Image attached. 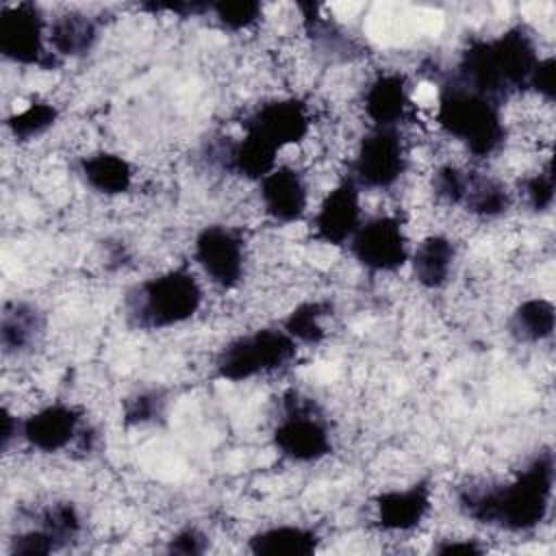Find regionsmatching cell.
<instances>
[{
  "mask_svg": "<svg viewBox=\"0 0 556 556\" xmlns=\"http://www.w3.org/2000/svg\"><path fill=\"white\" fill-rule=\"evenodd\" d=\"M554 495V454L539 452L504 482L471 484L458 491L465 517L508 534L534 532L549 515Z\"/></svg>",
  "mask_w": 556,
  "mask_h": 556,
  "instance_id": "obj_1",
  "label": "cell"
},
{
  "mask_svg": "<svg viewBox=\"0 0 556 556\" xmlns=\"http://www.w3.org/2000/svg\"><path fill=\"white\" fill-rule=\"evenodd\" d=\"M541 54L534 37L513 26L497 37L471 41L458 59L454 80L504 104L515 93H528V80Z\"/></svg>",
  "mask_w": 556,
  "mask_h": 556,
  "instance_id": "obj_2",
  "label": "cell"
},
{
  "mask_svg": "<svg viewBox=\"0 0 556 556\" xmlns=\"http://www.w3.org/2000/svg\"><path fill=\"white\" fill-rule=\"evenodd\" d=\"M434 119L473 159H491L504 148L508 137L502 104L460 85L452 76L439 87Z\"/></svg>",
  "mask_w": 556,
  "mask_h": 556,
  "instance_id": "obj_3",
  "label": "cell"
},
{
  "mask_svg": "<svg viewBox=\"0 0 556 556\" xmlns=\"http://www.w3.org/2000/svg\"><path fill=\"white\" fill-rule=\"evenodd\" d=\"M202 304L204 287L198 274L180 265L135 285L126 295V315L141 330H169L193 319Z\"/></svg>",
  "mask_w": 556,
  "mask_h": 556,
  "instance_id": "obj_4",
  "label": "cell"
},
{
  "mask_svg": "<svg viewBox=\"0 0 556 556\" xmlns=\"http://www.w3.org/2000/svg\"><path fill=\"white\" fill-rule=\"evenodd\" d=\"M298 348L282 328L263 326L226 341L215 356V374L230 382L278 374L295 361Z\"/></svg>",
  "mask_w": 556,
  "mask_h": 556,
  "instance_id": "obj_5",
  "label": "cell"
},
{
  "mask_svg": "<svg viewBox=\"0 0 556 556\" xmlns=\"http://www.w3.org/2000/svg\"><path fill=\"white\" fill-rule=\"evenodd\" d=\"M410 150L402 128L369 126L354 146L348 176L361 191H391L408 174Z\"/></svg>",
  "mask_w": 556,
  "mask_h": 556,
  "instance_id": "obj_6",
  "label": "cell"
},
{
  "mask_svg": "<svg viewBox=\"0 0 556 556\" xmlns=\"http://www.w3.org/2000/svg\"><path fill=\"white\" fill-rule=\"evenodd\" d=\"M278 454L298 465H311L332 452V432L311 400L291 393L282 402V413L271 430Z\"/></svg>",
  "mask_w": 556,
  "mask_h": 556,
  "instance_id": "obj_7",
  "label": "cell"
},
{
  "mask_svg": "<svg viewBox=\"0 0 556 556\" xmlns=\"http://www.w3.org/2000/svg\"><path fill=\"white\" fill-rule=\"evenodd\" d=\"M48 24L33 2L4 4L0 9V54L24 67L52 70L59 59L48 46Z\"/></svg>",
  "mask_w": 556,
  "mask_h": 556,
  "instance_id": "obj_8",
  "label": "cell"
},
{
  "mask_svg": "<svg viewBox=\"0 0 556 556\" xmlns=\"http://www.w3.org/2000/svg\"><path fill=\"white\" fill-rule=\"evenodd\" d=\"M348 250L369 274H395L408 265L410 241L397 213H378L361 222Z\"/></svg>",
  "mask_w": 556,
  "mask_h": 556,
  "instance_id": "obj_9",
  "label": "cell"
},
{
  "mask_svg": "<svg viewBox=\"0 0 556 556\" xmlns=\"http://www.w3.org/2000/svg\"><path fill=\"white\" fill-rule=\"evenodd\" d=\"M191 256L204 278L222 289H237L248 271V245L241 230L226 224L200 228L191 243Z\"/></svg>",
  "mask_w": 556,
  "mask_h": 556,
  "instance_id": "obj_10",
  "label": "cell"
},
{
  "mask_svg": "<svg viewBox=\"0 0 556 556\" xmlns=\"http://www.w3.org/2000/svg\"><path fill=\"white\" fill-rule=\"evenodd\" d=\"M83 413L67 402H48L20 417V443L41 454H56L70 447L87 452L89 434L83 426Z\"/></svg>",
  "mask_w": 556,
  "mask_h": 556,
  "instance_id": "obj_11",
  "label": "cell"
},
{
  "mask_svg": "<svg viewBox=\"0 0 556 556\" xmlns=\"http://www.w3.org/2000/svg\"><path fill=\"white\" fill-rule=\"evenodd\" d=\"M243 130L254 132L276 152L308 139L313 128L311 106L295 96H278L256 104L241 122Z\"/></svg>",
  "mask_w": 556,
  "mask_h": 556,
  "instance_id": "obj_12",
  "label": "cell"
},
{
  "mask_svg": "<svg viewBox=\"0 0 556 556\" xmlns=\"http://www.w3.org/2000/svg\"><path fill=\"white\" fill-rule=\"evenodd\" d=\"M361 195V187L348 174L337 180L319 200L311 217L313 239L332 248L348 245L352 235L365 219Z\"/></svg>",
  "mask_w": 556,
  "mask_h": 556,
  "instance_id": "obj_13",
  "label": "cell"
},
{
  "mask_svg": "<svg viewBox=\"0 0 556 556\" xmlns=\"http://www.w3.org/2000/svg\"><path fill=\"white\" fill-rule=\"evenodd\" d=\"M256 195L263 215L280 226L302 222L311 204L306 174L291 163H278L267 176H263L256 182Z\"/></svg>",
  "mask_w": 556,
  "mask_h": 556,
  "instance_id": "obj_14",
  "label": "cell"
},
{
  "mask_svg": "<svg viewBox=\"0 0 556 556\" xmlns=\"http://www.w3.org/2000/svg\"><path fill=\"white\" fill-rule=\"evenodd\" d=\"M432 513V486L419 480L404 489H387L374 500L376 526L387 534L415 532Z\"/></svg>",
  "mask_w": 556,
  "mask_h": 556,
  "instance_id": "obj_15",
  "label": "cell"
},
{
  "mask_svg": "<svg viewBox=\"0 0 556 556\" xmlns=\"http://www.w3.org/2000/svg\"><path fill=\"white\" fill-rule=\"evenodd\" d=\"M363 115L369 126L402 128L413 111L410 85L402 72H380L369 78L361 91Z\"/></svg>",
  "mask_w": 556,
  "mask_h": 556,
  "instance_id": "obj_16",
  "label": "cell"
},
{
  "mask_svg": "<svg viewBox=\"0 0 556 556\" xmlns=\"http://www.w3.org/2000/svg\"><path fill=\"white\" fill-rule=\"evenodd\" d=\"M458 261L456 241L445 232L421 237L408 256V267L415 282L426 291H441L450 285Z\"/></svg>",
  "mask_w": 556,
  "mask_h": 556,
  "instance_id": "obj_17",
  "label": "cell"
},
{
  "mask_svg": "<svg viewBox=\"0 0 556 556\" xmlns=\"http://www.w3.org/2000/svg\"><path fill=\"white\" fill-rule=\"evenodd\" d=\"M78 174L91 191L104 198L124 195L132 189L135 182V169L130 161L109 150H96L80 156Z\"/></svg>",
  "mask_w": 556,
  "mask_h": 556,
  "instance_id": "obj_18",
  "label": "cell"
},
{
  "mask_svg": "<svg viewBox=\"0 0 556 556\" xmlns=\"http://www.w3.org/2000/svg\"><path fill=\"white\" fill-rule=\"evenodd\" d=\"M100 37L98 22L83 11H65L48 24V46L56 59H78L93 50Z\"/></svg>",
  "mask_w": 556,
  "mask_h": 556,
  "instance_id": "obj_19",
  "label": "cell"
},
{
  "mask_svg": "<svg viewBox=\"0 0 556 556\" xmlns=\"http://www.w3.org/2000/svg\"><path fill=\"white\" fill-rule=\"evenodd\" d=\"M43 334L41 311L24 300H9L2 306L0 345L4 356H22L30 352Z\"/></svg>",
  "mask_w": 556,
  "mask_h": 556,
  "instance_id": "obj_20",
  "label": "cell"
},
{
  "mask_svg": "<svg viewBox=\"0 0 556 556\" xmlns=\"http://www.w3.org/2000/svg\"><path fill=\"white\" fill-rule=\"evenodd\" d=\"M321 536L302 523H276L256 530L248 539V549L263 556H308L317 552Z\"/></svg>",
  "mask_w": 556,
  "mask_h": 556,
  "instance_id": "obj_21",
  "label": "cell"
},
{
  "mask_svg": "<svg viewBox=\"0 0 556 556\" xmlns=\"http://www.w3.org/2000/svg\"><path fill=\"white\" fill-rule=\"evenodd\" d=\"M556 326L554 302L543 295H532L515 304L508 317V332L517 343L539 345L549 341Z\"/></svg>",
  "mask_w": 556,
  "mask_h": 556,
  "instance_id": "obj_22",
  "label": "cell"
},
{
  "mask_svg": "<svg viewBox=\"0 0 556 556\" xmlns=\"http://www.w3.org/2000/svg\"><path fill=\"white\" fill-rule=\"evenodd\" d=\"M332 313V304L326 300H304L295 304L285 321L282 330L298 343V345H319L328 337L326 319Z\"/></svg>",
  "mask_w": 556,
  "mask_h": 556,
  "instance_id": "obj_23",
  "label": "cell"
},
{
  "mask_svg": "<svg viewBox=\"0 0 556 556\" xmlns=\"http://www.w3.org/2000/svg\"><path fill=\"white\" fill-rule=\"evenodd\" d=\"M59 115H61L59 106L52 104L50 100H33L22 111L11 113L4 126L17 143H26L43 137L50 128H54V124L59 122Z\"/></svg>",
  "mask_w": 556,
  "mask_h": 556,
  "instance_id": "obj_24",
  "label": "cell"
},
{
  "mask_svg": "<svg viewBox=\"0 0 556 556\" xmlns=\"http://www.w3.org/2000/svg\"><path fill=\"white\" fill-rule=\"evenodd\" d=\"M519 195L526 202V206L532 213H549L554 204V172H552V159H545V163H539V167L519 180Z\"/></svg>",
  "mask_w": 556,
  "mask_h": 556,
  "instance_id": "obj_25",
  "label": "cell"
},
{
  "mask_svg": "<svg viewBox=\"0 0 556 556\" xmlns=\"http://www.w3.org/2000/svg\"><path fill=\"white\" fill-rule=\"evenodd\" d=\"M208 13L213 20L228 33H245L254 28L263 20V4L258 2H215L208 4Z\"/></svg>",
  "mask_w": 556,
  "mask_h": 556,
  "instance_id": "obj_26",
  "label": "cell"
},
{
  "mask_svg": "<svg viewBox=\"0 0 556 556\" xmlns=\"http://www.w3.org/2000/svg\"><path fill=\"white\" fill-rule=\"evenodd\" d=\"M61 549L59 541L41 526L17 532L9 539V554L13 556H46Z\"/></svg>",
  "mask_w": 556,
  "mask_h": 556,
  "instance_id": "obj_27",
  "label": "cell"
},
{
  "mask_svg": "<svg viewBox=\"0 0 556 556\" xmlns=\"http://www.w3.org/2000/svg\"><path fill=\"white\" fill-rule=\"evenodd\" d=\"M163 395L159 391H139L124 402V421L130 426H143L161 417Z\"/></svg>",
  "mask_w": 556,
  "mask_h": 556,
  "instance_id": "obj_28",
  "label": "cell"
},
{
  "mask_svg": "<svg viewBox=\"0 0 556 556\" xmlns=\"http://www.w3.org/2000/svg\"><path fill=\"white\" fill-rule=\"evenodd\" d=\"M208 549V536L195 528V526H185L176 530L165 545V552L169 554H185V556H195L204 554Z\"/></svg>",
  "mask_w": 556,
  "mask_h": 556,
  "instance_id": "obj_29",
  "label": "cell"
},
{
  "mask_svg": "<svg viewBox=\"0 0 556 556\" xmlns=\"http://www.w3.org/2000/svg\"><path fill=\"white\" fill-rule=\"evenodd\" d=\"M437 554H480L486 547L473 536H445L432 547Z\"/></svg>",
  "mask_w": 556,
  "mask_h": 556,
  "instance_id": "obj_30",
  "label": "cell"
}]
</instances>
